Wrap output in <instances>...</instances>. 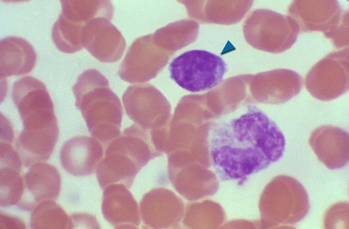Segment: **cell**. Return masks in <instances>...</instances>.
I'll return each instance as SVG.
<instances>
[{
    "instance_id": "obj_10",
    "label": "cell",
    "mask_w": 349,
    "mask_h": 229,
    "mask_svg": "<svg viewBox=\"0 0 349 229\" xmlns=\"http://www.w3.org/2000/svg\"><path fill=\"white\" fill-rule=\"evenodd\" d=\"M288 12L302 32L333 31L348 11H343L337 0H294Z\"/></svg>"
},
{
    "instance_id": "obj_23",
    "label": "cell",
    "mask_w": 349,
    "mask_h": 229,
    "mask_svg": "<svg viewBox=\"0 0 349 229\" xmlns=\"http://www.w3.org/2000/svg\"><path fill=\"white\" fill-rule=\"evenodd\" d=\"M189 22L181 21L157 30L153 34L156 44L170 51H175L185 45L189 41L187 25Z\"/></svg>"
},
{
    "instance_id": "obj_9",
    "label": "cell",
    "mask_w": 349,
    "mask_h": 229,
    "mask_svg": "<svg viewBox=\"0 0 349 229\" xmlns=\"http://www.w3.org/2000/svg\"><path fill=\"white\" fill-rule=\"evenodd\" d=\"M11 96L22 122L56 118L53 102L45 86L33 77H23L15 82Z\"/></svg>"
},
{
    "instance_id": "obj_13",
    "label": "cell",
    "mask_w": 349,
    "mask_h": 229,
    "mask_svg": "<svg viewBox=\"0 0 349 229\" xmlns=\"http://www.w3.org/2000/svg\"><path fill=\"white\" fill-rule=\"evenodd\" d=\"M104 155L101 143L94 137L78 136L67 140L60 151L63 168L74 176L93 173Z\"/></svg>"
},
{
    "instance_id": "obj_5",
    "label": "cell",
    "mask_w": 349,
    "mask_h": 229,
    "mask_svg": "<svg viewBox=\"0 0 349 229\" xmlns=\"http://www.w3.org/2000/svg\"><path fill=\"white\" fill-rule=\"evenodd\" d=\"M170 77L182 89L191 92L210 90L222 80L227 70L219 56L203 50H192L174 58L170 63Z\"/></svg>"
},
{
    "instance_id": "obj_11",
    "label": "cell",
    "mask_w": 349,
    "mask_h": 229,
    "mask_svg": "<svg viewBox=\"0 0 349 229\" xmlns=\"http://www.w3.org/2000/svg\"><path fill=\"white\" fill-rule=\"evenodd\" d=\"M111 19L107 17H98L89 21L83 28V47L102 62L118 61L126 48L125 40L111 22Z\"/></svg>"
},
{
    "instance_id": "obj_14",
    "label": "cell",
    "mask_w": 349,
    "mask_h": 229,
    "mask_svg": "<svg viewBox=\"0 0 349 229\" xmlns=\"http://www.w3.org/2000/svg\"><path fill=\"white\" fill-rule=\"evenodd\" d=\"M309 144L319 160L330 169H339L349 162V133L333 125L317 127L311 134Z\"/></svg>"
},
{
    "instance_id": "obj_18",
    "label": "cell",
    "mask_w": 349,
    "mask_h": 229,
    "mask_svg": "<svg viewBox=\"0 0 349 229\" xmlns=\"http://www.w3.org/2000/svg\"><path fill=\"white\" fill-rule=\"evenodd\" d=\"M158 96L157 90L149 84L130 86L123 94L122 100L127 114L146 130L154 127L153 117Z\"/></svg>"
},
{
    "instance_id": "obj_25",
    "label": "cell",
    "mask_w": 349,
    "mask_h": 229,
    "mask_svg": "<svg viewBox=\"0 0 349 229\" xmlns=\"http://www.w3.org/2000/svg\"><path fill=\"white\" fill-rule=\"evenodd\" d=\"M25 229L24 222L15 217L1 213L0 229Z\"/></svg>"
},
{
    "instance_id": "obj_7",
    "label": "cell",
    "mask_w": 349,
    "mask_h": 229,
    "mask_svg": "<svg viewBox=\"0 0 349 229\" xmlns=\"http://www.w3.org/2000/svg\"><path fill=\"white\" fill-rule=\"evenodd\" d=\"M305 86L317 100L327 101L344 94L349 89V48L329 53L307 73Z\"/></svg>"
},
{
    "instance_id": "obj_21",
    "label": "cell",
    "mask_w": 349,
    "mask_h": 229,
    "mask_svg": "<svg viewBox=\"0 0 349 229\" xmlns=\"http://www.w3.org/2000/svg\"><path fill=\"white\" fill-rule=\"evenodd\" d=\"M84 25L72 22L60 14L52 29V38L56 47L61 52L68 54L83 49Z\"/></svg>"
},
{
    "instance_id": "obj_2",
    "label": "cell",
    "mask_w": 349,
    "mask_h": 229,
    "mask_svg": "<svg viewBox=\"0 0 349 229\" xmlns=\"http://www.w3.org/2000/svg\"><path fill=\"white\" fill-rule=\"evenodd\" d=\"M75 106L91 135L105 146L121 134L123 109L109 82L99 71H85L72 87Z\"/></svg>"
},
{
    "instance_id": "obj_3",
    "label": "cell",
    "mask_w": 349,
    "mask_h": 229,
    "mask_svg": "<svg viewBox=\"0 0 349 229\" xmlns=\"http://www.w3.org/2000/svg\"><path fill=\"white\" fill-rule=\"evenodd\" d=\"M106 146L96 169L102 189L116 183L130 188L137 173L154 157L148 132L136 125L127 128Z\"/></svg>"
},
{
    "instance_id": "obj_22",
    "label": "cell",
    "mask_w": 349,
    "mask_h": 229,
    "mask_svg": "<svg viewBox=\"0 0 349 229\" xmlns=\"http://www.w3.org/2000/svg\"><path fill=\"white\" fill-rule=\"evenodd\" d=\"M21 168L11 165L0 167V205H15L22 193L23 182L20 176Z\"/></svg>"
},
{
    "instance_id": "obj_20",
    "label": "cell",
    "mask_w": 349,
    "mask_h": 229,
    "mask_svg": "<svg viewBox=\"0 0 349 229\" xmlns=\"http://www.w3.org/2000/svg\"><path fill=\"white\" fill-rule=\"evenodd\" d=\"M30 226L31 229H73L71 217L52 200H46L32 211Z\"/></svg>"
},
{
    "instance_id": "obj_12",
    "label": "cell",
    "mask_w": 349,
    "mask_h": 229,
    "mask_svg": "<svg viewBox=\"0 0 349 229\" xmlns=\"http://www.w3.org/2000/svg\"><path fill=\"white\" fill-rule=\"evenodd\" d=\"M22 178V196L16 206L22 210L32 211L42 201L49 199L55 201L59 195L60 175L51 164L42 162L35 163Z\"/></svg>"
},
{
    "instance_id": "obj_19",
    "label": "cell",
    "mask_w": 349,
    "mask_h": 229,
    "mask_svg": "<svg viewBox=\"0 0 349 229\" xmlns=\"http://www.w3.org/2000/svg\"><path fill=\"white\" fill-rule=\"evenodd\" d=\"M61 14L66 19L85 25L98 17L112 18L114 7L110 0H62Z\"/></svg>"
},
{
    "instance_id": "obj_16",
    "label": "cell",
    "mask_w": 349,
    "mask_h": 229,
    "mask_svg": "<svg viewBox=\"0 0 349 229\" xmlns=\"http://www.w3.org/2000/svg\"><path fill=\"white\" fill-rule=\"evenodd\" d=\"M261 89L257 99L266 103L279 105L296 96L303 86L302 77L296 72L277 69L262 74L259 77Z\"/></svg>"
},
{
    "instance_id": "obj_4",
    "label": "cell",
    "mask_w": 349,
    "mask_h": 229,
    "mask_svg": "<svg viewBox=\"0 0 349 229\" xmlns=\"http://www.w3.org/2000/svg\"><path fill=\"white\" fill-rule=\"evenodd\" d=\"M260 206L267 225L277 228L300 222L310 208L304 186L295 178L284 175L274 177L267 185Z\"/></svg>"
},
{
    "instance_id": "obj_15",
    "label": "cell",
    "mask_w": 349,
    "mask_h": 229,
    "mask_svg": "<svg viewBox=\"0 0 349 229\" xmlns=\"http://www.w3.org/2000/svg\"><path fill=\"white\" fill-rule=\"evenodd\" d=\"M105 219L115 228L138 226L140 223L136 201L122 183L113 184L105 188L102 205Z\"/></svg>"
},
{
    "instance_id": "obj_1",
    "label": "cell",
    "mask_w": 349,
    "mask_h": 229,
    "mask_svg": "<svg viewBox=\"0 0 349 229\" xmlns=\"http://www.w3.org/2000/svg\"><path fill=\"white\" fill-rule=\"evenodd\" d=\"M285 146L278 125L254 106L238 116L217 118L210 127L211 162L221 182L238 180L242 185L248 176L278 161Z\"/></svg>"
},
{
    "instance_id": "obj_17",
    "label": "cell",
    "mask_w": 349,
    "mask_h": 229,
    "mask_svg": "<svg viewBox=\"0 0 349 229\" xmlns=\"http://www.w3.org/2000/svg\"><path fill=\"white\" fill-rule=\"evenodd\" d=\"M0 78L30 72L36 61L32 45L18 36H8L0 40Z\"/></svg>"
},
{
    "instance_id": "obj_8",
    "label": "cell",
    "mask_w": 349,
    "mask_h": 229,
    "mask_svg": "<svg viewBox=\"0 0 349 229\" xmlns=\"http://www.w3.org/2000/svg\"><path fill=\"white\" fill-rule=\"evenodd\" d=\"M165 57L153 34L141 36L129 47L118 73L126 82H146L156 76L162 63L160 61Z\"/></svg>"
},
{
    "instance_id": "obj_24",
    "label": "cell",
    "mask_w": 349,
    "mask_h": 229,
    "mask_svg": "<svg viewBox=\"0 0 349 229\" xmlns=\"http://www.w3.org/2000/svg\"><path fill=\"white\" fill-rule=\"evenodd\" d=\"M337 48H342L349 44V14L345 15L340 25L333 31L326 34Z\"/></svg>"
},
{
    "instance_id": "obj_6",
    "label": "cell",
    "mask_w": 349,
    "mask_h": 229,
    "mask_svg": "<svg viewBox=\"0 0 349 229\" xmlns=\"http://www.w3.org/2000/svg\"><path fill=\"white\" fill-rule=\"evenodd\" d=\"M299 32L297 22L291 16L268 9L255 11L244 27L245 37L251 45L272 53L290 49Z\"/></svg>"
}]
</instances>
